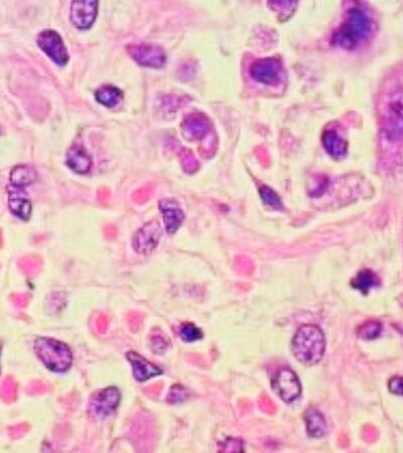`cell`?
Listing matches in <instances>:
<instances>
[{"instance_id": "cell-1", "label": "cell", "mask_w": 403, "mask_h": 453, "mask_svg": "<svg viewBox=\"0 0 403 453\" xmlns=\"http://www.w3.org/2000/svg\"><path fill=\"white\" fill-rule=\"evenodd\" d=\"M291 350L300 363L307 366L316 365L322 360L326 350L324 332L317 325H304L293 336Z\"/></svg>"}, {"instance_id": "cell-2", "label": "cell", "mask_w": 403, "mask_h": 453, "mask_svg": "<svg viewBox=\"0 0 403 453\" xmlns=\"http://www.w3.org/2000/svg\"><path fill=\"white\" fill-rule=\"evenodd\" d=\"M371 33L370 17L360 8H351L346 19L334 35L333 42L341 48L349 50L366 41Z\"/></svg>"}, {"instance_id": "cell-3", "label": "cell", "mask_w": 403, "mask_h": 453, "mask_svg": "<svg viewBox=\"0 0 403 453\" xmlns=\"http://www.w3.org/2000/svg\"><path fill=\"white\" fill-rule=\"evenodd\" d=\"M35 352L42 363L53 373L67 372L72 366V352L62 341L39 338L35 341Z\"/></svg>"}, {"instance_id": "cell-4", "label": "cell", "mask_w": 403, "mask_h": 453, "mask_svg": "<svg viewBox=\"0 0 403 453\" xmlns=\"http://www.w3.org/2000/svg\"><path fill=\"white\" fill-rule=\"evenodd\" d=\"M39 48L58 66H66L69 61V53L63 39L57 31L46 30L42 31L37 37Z\"/></svg>"}, {"instance_id": "cell-5", "label": "cell", "mask_w": 403, "mask_h": 453, "mask_svg": "<svg viewBox=\"0 0 403 453\" xmlns=\"http://www.w3.org/2000/svg\"><path fill=\"white\" fill-rule=\"evenodd\" d=\"M271 385L275 394L286 403L297 400L302 394V385L297 374L287 368H282L276 373Z\"/></svg>"}, {"instance_id": "cell-6", "label": "cell", "mask_w": 403, "mask_h": 453, "mask_svg": "<svg viewBox=\"0 0 403 453\" xmlns=\"http://www.w3.org/2000/svg\"><path fill=\"white\" fill-rule=\"evenodd\" d=\"M121 400V394L117 387H108L91 398L89 414L93 418L103 419L115 412Z\"/></svg>"}, {"instance_id": "cell-7", "label": "cell", "mask_w": 403, "mask_h": 453, "mask_svg": "<svg viewBox=\"0 0 403 453\" xmlns=\"http://www.w3.org/2000/svg\"><path fill=\"white\" fill-rule=\"evenodd\" d=\"M128 52L140 66L160 69L166 65V53L160 46L155 44H130L128 46Z\"/></svg>"}, {"instance_id": "cell-8", "label": "cell", "mask_w": 403, "mask_h": 453, "mask_svg": "<svg viewBox=\"0 0 403 453\" xmlns=\"http://www.w3.org/2000/svg\"><path fill=\"white\" fill-rule=\"evenodd\" d=\"M162 235V227L157 220L151 221L140 228L132 239V246L135 251L142 254H149L159 245Z\"/></svg>"}, {"instance_id": "cell-9", "label": "cell", "mask_w": 403, "mask_h": 453, "mask_svg": "<svg viewBox=\"0 0 403 453\" xmlns=\"http://www.w3.org/2000/svg\"><path fill=\"white\" fill-rule=\"evenodd\" d=\"M98 13L95 0H77L71 4V22L79 30H88L94 24Z\"/></svg>"}, {"instance_id": "cell-10", "label": "cell", "mask_w": 403, "mask_h": 453, "mask_svg": "<svg viewBox=\"0 0 403 453\" xmlns=\"http://www.w3.org/2000/svg\"><path fill=\"white\" fill-rule=\"evenodd\" d=\"M384 130L391 139L403 135V100L396 99L389 104L384 119Z\"/></svg>"}, {"instance_id": "cell-11", "label": "cell", "mask_w": 403, "mask_h": 453, "mask_svg": "<svg viewBox=\"0 0 403 453\" xmlns=\"http://www.w3.org/2000/svg\"><path fill=\"white\" fill-rule=\"evenodd\" d=\"M8 191L10 193L8 207L11 213L22 221H28L32 216L33 207L24 189L10 185V187H8Z\"/></svg>"}, {"instance_id": "cell-12", "label": "cell", "mask_w": 403, "mask_h": 453, "mask_svg": "<svg viewBox=\"0 0 403 453\" xmlns=\"http://www.w3.org/2000/svg\"><path fill=\"white\" fill-rule=\"evenodd\" d=\"M126 358L132 367V373L137 381H148L153 377L160 376L162 374V370L157 366L144 359V357L138 354L137 352H129L126 354Z\"/></svg>"}, {"instance_id": "cell-13", "label": "cell", "mask_w": 403, "mask_h": 453, "mask_svg": "<svg viewBox=\"0 0 403 453\" xmlns=\"http://www.w3.org/2000/svg\"><path fill=\"white\" fill-rule=\"evenodd\" d=\"M160 209L164 218V226L170 234H175L184 222L185 214L175 200L164 198L160 200Z\"/></svg>"}, {"instance_id": "cell-14", "label": "cell", "mask_w": 403, "mask_h": 453, "mask_svg": "<svg viewBox=\"0 0 403 453\" xmlns=\"http://www.w3.org/2000/svg\"><path fill=\"white\" fill-rule=\"evenodd\" d=\"M280 65L275 59H264L251 67V77L264 84H273L280 77Z\"/></svg>"}, {"instance_id": "cell-15", "label": "cell", "mask_w": 403, "mask_h": 453, "mask_svg": "<svg viewBox=\"0 0 403 453\" xmlns=\"http://www.w3.org/2000/svg\"><path fill=\"white\" fill-rule=\"evenodd\" d=\"M67 164L77 173L85 175L92 166V160L85 149L80 145L71 147L67 155Z\"/></svg>"}, {"instance_id": "cell-16", "label": "cell", "mask_w": 403, "mask_h": 453, "mask_svg": "<svg viewBox=\"0 0 403 453\" xmlns=\"http://www.w3.org/2000/svg\"><path fill=\"white\" fill-rule=\"evenodd\" d=\"M305 420H306L307 432L309 436L314 437V438H320L326 434V420H325L322 413L318 411L317 409H314V408L309 409L306 412Z\"/></svg>"}, {"instance_id": "cell-17", "label": "cell", "mask_w": 403, "mask_h": 453, "mask_svg": "<svg viewBox=\"0 0 403 453\" xmlns=\"http://www.w3.org/2000/svg\"><path fill=\"white\" fill-rule=\"evenodd\" d=\"M323 144L329 155L342 158L347 153V144L335 130H327L323 137Z\"/></svg>"}, {"instance_id": "cell-18", "label": "cell", "mask_w": 403, "mask_h": 453, "mask_svg": "<svg viewBox=\"0 0 403 453\" xmlns=\"http://www.w3.org/2000/svg\"><path fill=\"white\" fill-rule=\"evenodd\" d=\"M95 98L97 102L108 108H113L123 99V93L117 87L106 85V86L100 87L95 92Z\"/></svg>"}, {"instance_id": "cell-19", "label": "cell", "mask_w": 403, "mask_h": 453, "mask_svg": "<svg viewBox=\"0 0 403 453\" xmlns=\"http://www.w3.org/2000/svg\"><path fill=\"white\" fill-rule=\"evenodd\" d=\"M37 178V173L28 165H19L11 171L10 185L13 187H24L30 186Z\"/></svg>"}, {"instance_id": "cell-20", "label": "cell", "mask_w": 403, "mask_h": 453, "mask_svg": "<svg viewBox=\"0 0 403 453\" xmlns=\"http://www.w3.org/2000/svg\"><path fill=\"white\" fill-rule=\"evenodd\" d=\"M377 284V276L371 270H363L352 280V287L359 290L363 294L368 293L369 290Z\"/></svg>"}, {"instance_id": "cell-21", "label": "cell", "mask_w": 403, "mask_h": 453, "mask_svg": "<svg viewBox=\"0 0 403 453\" xmlns=\"http://www.w3.org/2000/svg\"><path fill=\"white\" fill-rule=\"evenodd\" d=\"M381 323H378V321H368V323L360 325L357 334L362 340H375L381 334Z\"/></svg>"}, {"instance_id": "cell-22", "label": "cell", "mask_w": 403, "mask_h": 453, "mask_svg": "<svg viewBox=\"0 0 403 453\" xmlns=\"http://www.w3.org/2000/svg\"><path fill=\"white\" fill-rule=\"evenodd\" d=\"M185 127L187 133H191L194 137H198L206 131V122L203 121L201 116H189L185 120Z\"/></svg>"}, {"instance_id": "cell-23", "label": "cell", "mask_w": 403, "mask_h": 453, "mask_svg": "<svg viewBox=\"0 0 403 453\" xmlns=\"http://www.w3.org/2000/svg\"><path fill=\"white\" fill-rule=\"evenodd\" d=\"M180 336L187 343H193V341L202 340L203 332L194 323H184L180 327Z\"/></svg>"}, {"instance_id": "cell-24", "label": "cell", "mask_w": 403, "mask_h": 453, "mask_svg": "<svg viewBox=\"0 0 403 453\" xmlns=\"http://www.w3.org/2000/svg\"><path fill=\"white\" fill-rule=\"evenodd\" d=\"M188 397L189 391L186 388L182 387V385H175L171 388L166 400L171 404H179L188 399Z\"/></svg>"}, {"instance_id": "cell-25", "label": "cell", "mask_w": 403, "mask_h": 453, "mask_svg": "<svg viewBox=\"0 0 403 453\" xmlns=\"http://www.w3.org/2000/svg\"><path fill=\"white\" fill-rule=\"evenodd\" d=\"M260 196H261L264 202L266 203V205H268V206L275 207V209H280V207H282L280 198H278L275 191H273L271 187L266 186L262 187L261 189H260Z\"/></svg>"}, {"instance_id": "cell-26", "label": "cell", "mask_w": 403, "mask_h": 453, "mask_svg": "<svg viewBox=\"0 0 403 453\" xmlns=\"http://www.w3.org/2000/svg\"><path fill=\"white\" fill-rule=\"evenodd\" d=\"M222 452H243V443L240 439L228 438L220 445Z\"/></svg>"}, {"instance_id": "cell-27", "label": "cell", "mask_w": 403, "mask_h": 453, "mask_svg": "<svg viewBox=\"0 0 403 453\" xmlns=\"http://www.w3.org/2000/svg\"><path fill=\"white\" fill-rule=\"evenodd\" d=\"M388 389L394 395L403 396V377H393L388 382Z\"/></svg>"}, {"instance_id": "cell-28", "label": "cell", "mask_w": 403, "mask_h": 453, "mask_svg": "<svg viewBox=\"0 0 403 453\" xmlns=\"http://www.w3.org/2000/svg\"><path fill=\"white\" fill-rule=\"evenodd\" d=\"M151 347H153V352H157V354H162L166 350L168 343L162 340L160 336H155L151 340Z\"/></svg>"}]
</instances>
